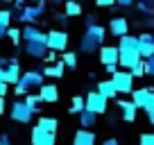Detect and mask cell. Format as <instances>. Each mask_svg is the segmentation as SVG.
<instances>
[{
    "mask_svg": "<svg viewBox=\"0 0 154 145\" xmlns=\"http://www.w3.org/2000/svg\"><path fill=\"white\" fill-rule=\"evenodd\" d=\"M23 39H25V43H32V41H41V43H48V34L41 32V29L34 27V25H27V27L23 29Z\"/></svg>",
    "mask_w": 154,
    "mask_h": 145,
    "instance_id": "2e32d148",
    "label": "cell"
},
{
    "mask_svg": "<svg viewBox=\"0 0 154 145\" xmlns=\"http://www.w3.org/2000/svg\"><path fill=\"white\" fill-rule=\"evenodd\" d=\"M25 54L34 59H45L50 54V48L48 43H41V41H32V43H25Z\"/></svg>",
    "mask_w": 154,
    "mask_h": 145,
    "instance_id": "7c38bea8",
    "label": "cell"
},
{
    "mask_svg": "<svg viewBox=\"0 0 154 145\" xmlns=\"http://www.w3.org/2000/svg\"><path fill=\"white\" fill-rule=\"evenodd\" d=\"M61 61L66 68H75L77 66V52H72V50H66V52L61 54Z\"/></svg>",
    "mask_w": 154,
    "mask_h": 145,
    "instance_id": "83f0119b",
    "label": "cell"
},
{
    "mask_svg": "<svg viewBox=\"0 0 154 145\" xmlns=\"http://www.w3.org/2000/svg\"><path fill=\"white\" fill-rule=\"evenodd\" d=\"M97 93H100L102 97H106V100H113L116 95H118V91H116V86H113V82L111 79H102V82H97V88H95Z\"/></svg>",
    "mask_w": 154,
    "mask_h": 145,
    "instance_id": "44dd1931",
    "label": "cell"
},
{
    "mask_svg": "<svg viewBox=\"0 0 154 145\" xmlns=\"http://www.w3.org/2000/svg\"><path fill=\"white\" fill-rule=\"evenodd\" d=\"M63 72H66V66H63L61 59H59L57 63H52V66H45L43 68V75H45V77H52V79L63 77Z\"/></svg>",
    "mask_w": 154,
    "mask_h": 145,
    "instance_id": "603a6c76",
    "label": "cell"
},
{
    "mask_svg": "<svg viewBox=\"0 0 154 145\" xmlns=\"http://www.w3.org/2000/svg\"><path fill=\"white\" fill-rule=\"evenodd\" d=\"M20 77H23V72H20V63H18V59H11L9 61V66L5 68V77H2V82L7 84V86H16V84L20 82Z\"/></svg>",
    "mask_w": 154,
    "mask_h": 145,
    "instance_id": "30bf717a",
    "label": "cell"
},
{
    "mask_svg": "<svg viewBox=\"0 0 154 145\" xmlns=\"http://www.w3.org/2000/svg\"><path fill=\"white\" fill-rule=\"evenodd\" d=\"M138 54H140V59H152L154 57V34H149V32H143V34H138Z\"/></svg>",
    "mask_w": 154,
    "mask_h": 145,
    "instance_id": "52a82bcc",
    "label": "cell"
},
{
    "mask_svg": "<svg viewBox=\"0 0 154 145\" xmlns=\"http://www.w3.org/2000/svg\"><path fill=\"white\" fill-rule=\"evenodd\" d=\"M38 95H41V100H43V102L52 104V102L59 100V88L54 86V84H43V86L38 88Z\"/></svg>",
    "mask_w": 154,
    "mask_h": 145,
    "instance_id": "e0dca14e",
    "label": "cell"
},
{
    "mask_svg": "<svg viewBox=\"0 0 154 145\" xmlns=\"http://www.w3.org/2000/svg\"><path fill=\"white\" fill-rule=\"evenodd\" d=\"M7 36H9L11 41H14L16 45L20 43V39H23V32H20V29H16V27H9V32H7Z\"/></svg>",
    "mask_w": 154,
    "mask_h": 145,
    "instance_id": "4dcf8cb0",
    "label": "cell"
},
{
    "mask_svg": "<svg viewBox=\"0 0 154 145\" xmlns=\"http://www.w3.org/2000/svg\"><path fill=\"white\" fill-rule=\"evenodd\" d=\"M43 77H45V75H43V68H32V70L23 72L20 82L14 86V93H16V95H25V97H27L34 88H41L45 84Z\"/></svg>",
    "mask_w": 154,
    "mask_h": 145,
    "instance_id": "6da1fadb",
    "label": "cell"
},
{
    "mask_svg": "<svg viewBox=\"0 0 154 145\" xmlns=\"http://www.w3.org/2000/svg\"><path fill=\"white\" fill-rule=\"evenodd\" d=\"M45 59H48V66H52V63H57V61H59V59H57V54H54V52H50Z\"/></svg>",
    "mask_w": 154,
    "mask_h": 145,
    "instance_id": "8d00e7d4",
    "label": "cell"
},
{
    "mask_svg": "<svg viewBox=\"0 0 154 145\" xmlns=\"http://www.w3.org/2000/svg\"><path fill=\"white\" fill-rule=\"evenodd\" d=\"M109 32L113 34V36H118V39L127 36V34H129V20H127L125 16H113V18L109 20Z\"/></svg>",
    "mask_w": 154,
    "mask_h": 145,
    "instance_id": "ba28073f",
    "label": "cell"
},
{
    "mask_svg": "<svg viewBox=\"0 0 154 145\" xmlns=\"http://www.w3.org/2000/svg\"><path fill=\"white\" fill-rule=\"evenodd\" d=\"M43 9H45V5H43V2H38L36 7H25V9H23V11L18 14V20H23V23L32 25L34 20L38 18V16L43 14Z\"/></svg>",
    "mask_w": 154,
    "mask_h": 145,
    "instance_id": "5bb4252c",
    "label": "cell"
},
{
    "mask_svg": "<svg viewBox=\"0 0 154 145\" xmlns=\"http://www.w3.org/2000/svg\"><path fill=\"white\" fill-rule=\"evenodd\" d=\"M111 82H113L116 91L118 93H134V75L129 70H118L116 75H111Z\"/></svg>",
    "mask_w": 154,
    "mask_h": 145,
    "instance_id": "3957f363",
    "label": "cell"
},
{
    "mask_svg": "<svg viewBox=\"0 0 154 145\" xmlns=\"http://www.w3.org/2000/svg\"><path fill=\"white\" fill-rule=\"evenodd\" d=\"M152 95H154V88H136L134 93H131V102H134L138 109H147V104H149V100H152Z\"/></svg>",
    "mask_w": 154,
    "mask_h": 145,
    "instance_id": "8fae6325",
    "label": "cell"
},
{
    "mask_svg": "<svg viewBox=\"0 0 154 145\" xmlns=\"http://www.w3.org/2000/svg\"><path fill=\"white\" fill-rule=\"evenodd\" d=\"M66 18H68L66 14H54V20H57L59 25H63V23H66Z\"/></svg>",
    "mask_w": 154,
    "mask_h": 145,
    "instance_id": "d590c367",
    "label": "cell"
},
{
    "mask_svg": "<svg viewBox=\"0 0 154 145\" xmlns=\"http://www.w3.org/2000/svg\"><path fill=\"white\" fill-rule=\"evenodd\" d=\"M48 48H50V52H66L68 34L63 29H50L48 32Z\"/></svg>",
    "mask_w": 154,
    "mask_h": 145,
    "instance_id": "5b68a950",
    "label": "cell"
},
{
    "mask_svg": "<svg viewBox=\"0 0 154 145\" xmlns=\"http://www.w3.org/2000/svg\"><path fill=\"white\" fill-rule=\"evenodd\" d=\"M138 61H140L138 52H120V61H118V66H120L122 70H131Z\"/></svg>",
    "mask_w": 154,
    "mask_h": 145,
    "instance_id": "d6986e66",
    "label": "cell"
},
{
    "mask_svg": "<svg viewBox=\"0 0 154 145\" xmlns=\"http://www.w3.org/2000/svg\"><path fill=\"white\" fill-rule=\"evenodd\" d=\"M138 36H129V34H127V36H122L120 39V43H118V50H120V52H138Z\"/></svg>",
    "mask_w": 154,
    "mask_h": 145,
    "instance_id": "7402d4cb",
    "label": "cell"
},
{
    "mask_svg": "<svg viewBox=\"0 0 154 145\" xmlns=\"http://www.w3.org/2000/svg\"><path fill=\"white\" fill-rule=\"evenodd\" d=\"M138 7L140 11H143V14H147V16H154V2H138Z\"/></svg>",
    "mask_w": 154,
    "mask_h": 145,
    "instance_id": "1f68e13d",
    "label": "cell"
},
{
    "mask_svg": "<svg viewBox=\"0 0 154 145\" xmlns=\"http://www.w3.org/2000/svg\"><path fill=\"white\" fill-rule=\"evenodd\" d=\"M70 113H79L82 111H86V97H82V95H77V97H72V102H70V109H68Z\"/></svg>",
    "mask_w": 154,
    "mask_h": 145,
    "instance_id": "d4e9b609",
    "label": "cell"
},
{
    "mask_svg": "<svg viewBox=\"0 0 154 145\" xmlns=\"http://www.w3.org/2000/svg\"><path fill=\"white\" fill-rule=\"evenodd\" d=\"M97 5H100V7H111L113 2H111V0H97Z\"/></svg>",
    "mask_w": 154,
    "mask_h": 145,
    "instance_id": "74e56055",
    "label": "cell"
},
{
    "mask_svg": "<svg viewBox=\"0 0 154 145\" xmlns=\"http://www.w3.org/2000/svg\"><path fill=\"white\" fill-rule=\"evenodd\" d=\"M102 145H118V140H116V138H106Z\"/></svg>",
    "mask_w": 154,
    "mask_h": 145,
    "instance_id": "60d3db41",
    "label": "cell"
},
{
    "mask_svg": "<svg viewBox=\"0 0 154 145\" xmlns=\"http://www.w3.org/2000/svg\"><path fill=\"white\" fill-rule=\"evenodd\" d=\"M118 109H120V116H122V120H127V122H134V120H136L138 106H136L131 100H118Z\"/></svg>",
    "mask_w": 154,
    "mask_h": 145,
    "instance_id": "4fadbf2b",
    "label": "cell"
},
{
    "mask_svg": "<svg viewBox=\"0 0 154 145\" xmlns=\"http://www.w3.org/2000/svg\"><path fill=\"white\" fill-rule=\"evenodd\" d=\"M72 145H95V134L91 129H79L72 136Z\"/></svg>",
    "mask_w": 154,
    "mask_h": 145,
    "instance_id": "ac0fdd59",
    "label": "cell"
},
{
    "mask_svg": "<svg viewBox=\"0 0 154 145\" xmlns=\"http://www.w3.org/2000/svg\"><path fill=\"white\" fill-rule=\"evenodd\" d=\"M5 109H7V106H5V97H0V116L5 113Z\"/></svg>",
    "mask_w": 154,
    "mask_h": 145,
    "instance_id": "ab89813d",
    "label": "cell"
},
{
    "mask_svg": "<svg viewBox=\"0 0 154 145\" xmlns=\"http://www.w3.org/2000/svg\"><path fill=\"white\" fill-rule=\"evenodd\" d=\"M145 66H147V75H152V77H154V57L147 59V61H145Z\"/></svg>",
    "mask_w": 154,
    "mask_h": 145,
    "instance_id": "836d02e7",
    "label": "cell"
},
{
    "mask_svg": "<svg viewBox=\"0 0 154 145\" xmlns=\"http://www.w3.org/2000/svg\"><path fill=\"white\" fill-rule=\"evenodd\" d=\"M95 122H97V113L88 111V109H86V111H82V113H79V125H82L84 129H88V127H93V125H95Z\"/></svg>",
    "mask_w": 154,
    "mask_h": 145,
    "instance_id": "cb8c5ba5",
    "label": "cell"
},
{
    "mask_svg": "<svg viewBox=\"0 0 154 145\" xmlns=\"http://www.w3.org/2000/svg\"><path fill=\"white\" fill-rule=\"evenodd\" d=\"M0 145H9V143H0Z\"/></svg>",
    "mask_w": 154,
    "mask_h": 145,
    "instance_id": "b9f144b4",
    "label": "cell"
},
{
    "mask_svg": "<svg viewBox=\"0 0 154 145\" xmlns=\"http://www.w3.org/2000/svg\"><path fill=\"white\" fill-rule=\"evenodd\" d=\"M138 145H154V131H147V134L140 136Z\"/></svg>",
    "mask_w": 154,
    "mask_h": 145,
    "instance_id": "d6a6232c",
    "label": "cell"
},
{
    "mask_svg": "<svg viewBox=\"0 0 154 145\" xmlns=\"http://www.w3.org/2000/svg\"><path fill=\"white\" fill-rule=\"evenodd\" d=\"M106 97H102L97 91H88V95H86V109L88 111H93V113H106Z\"/></svg>",
    "mask_w": 154,
    "mask_h": 145,
    "instance_id": "8992f818",
    "label": "cell"
},
{
    "mask_svg": "<svg viewBox=\"0 0 154 145\" xmlns=\"http://www.w3.org/2000/svg\"><path fill=\"white\" fill-rule=\"evenodd\" d=\"M118 7H131V0H120V2H118Z\"/></svg>",
    "mask_w": 154,
    "mask_h": 145,
    "instance_id": "f35d334b",
    "label": "cell"
},
{
    "mask_svg": "<svg viewBox=\"0 0 154 145\" xmlns=\"http://www.w3.org/2000/svg\"><path fill=\"white\" fill-rule=\"evenodd\" d=\"M32 145H57V136L41 131L38 127H32Z\"/></svg>",
    "mask_w": 154,
    "mask_h": 145,
    "instance_id": "9a60e30c",
    "label": "cell"
},
{
    "mask_svg": "<svg viewBox=\"0 0 154 145\" xmlns=\"http://www.w3.org/2000/svg\"><path fill=\"white\" fill-rule=\"evenodd\" d=\"M63 14H66L68 18H72V16H79V14H82V5H79V2H72V0H68L66 5H63Z\"/></svg>",
    "mask_w": 154,
    "mask_h": 145,
    "instance_id": "4316f807",
    "label": "cell"
},
{
    "mask_svg": "<svg viewBox=\"0 0 154 145\" xmlns=\"http://www.w3.org/2000/svg\"><path fill=\"white\" fill-rule=\"evenodd\" d=\"M106 36V29L102 27V25H88L86 32H84L82 41H79V48H82V52H93V50H97L102 45V41H104Z\"/></svg>",
    "mask_w": 154,
    "mask_h": 145,
    "instance_id": "7a4b0ae2",
    "label": "cell"
},
{
    "mask_svg": "<svg viewBox=\"0 0 154 145\" xmlns=\"http://www.w3.org/2000/svg\"><path fill=\"white\" fill-rule=\"evenodd\" d=\"M36 127L41 131H48V134H54L57 136V127H59V120L57 118H50V116H41L36 122Z\"/></svg>",
    "mask_w": 154,
    "mask_h": 145,
    "instance_id": "ffe728a7",
    "label": "cell"
},
{
    "mask_svg": "<svg viewBox=\"0 0 154 145\" xmlns=\"http://www.w3.org/2000/svg\"><path fill=\"white\" fill-rule=\"evenodd\" d=\"M131 75H134V77H143V75H147V66H145V59H140L138 63H136L134 68H131Z\"/></svg>",
    "mask_w": 154,
    "mask_h": 145,
    "instance_id": "f1b7e54d",
    "label": "cell"
},
{
    "mask_svg": "<svg viewBox=\"0 0 154 145\" xmlns=\"http://www.w3.org/2000/svg\"><path fill=\"white\" fill-rule=\"evenodd\" d=\"M7 91H9V86H7V84L0 79V97H5V95H7Z\"/></svg>",
    "mask_w": 154,
    "mask_h": 145,
    "instance_id": "e575fe53",
    "label": "cell"
},
{
    "mask_svg": "<svg viewBox=\"0 0 154 145\" xmlns=\"http://www.w3.org/2000/svg\"><path fill=\"white\" fill-rule=\"evenodd\" d=\"M100 61L104 66H118L120 61V50L118 45H102L100 48Z\"/></svg>",
    "mask_w": 154,
    "mask_h": 145,
    "instance_id": "9c48e42d",
    "label": "cell"
},
{
    "mask_svg": "<svg viewBox=\"0 0 154 145\" xmlns=\"http://www.w3.org/2000/svg\"><path fill=\"white\" fill-rule=\"evenodd\" d=\"M41 102H43V100H41V95H38V93H36V95H34V93H29V95L25 97V104L32 109V113H38V111H41Z\"/></svg>",
    "mask_w": 154,
    "mask_h": 145,
    "instance_id": "484cf974",
    "label": "cell"
},
{
    "mask_svg": "<svg viewBox=\"0 0 154 145\" xmlns=\"http://www.w3.org/2000/svg\"><path fill=\"white\" fill-rule=\"evenodd\" d=\"M9 23H11V11L9 9H0V27L9 29Z\"/></svg>",
    "mask_w": 154,
    "mask_h": 145,
    "instance_id": "f546056e",
    "label": "cell"
},
{
    "mask_svg": "<svg viewBox=\"0 0 154 145\" xmlns=\"http://www.w3.org/2000/svg\"><path fill=\"white\" fill-rule=\"evenodd\" d=\"M9 116L14 122H23V125H27L29 120H32V109H29L27 104H25V100H14V104H11L9 109Z\"/></svg>",
    "mask_w": 154,
    "mask_h": 145,
    "instance_id": "277c9868",
    "label": "cell"
}]
</instances>
